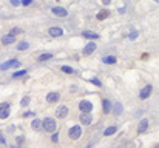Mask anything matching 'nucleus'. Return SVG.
Returning a JSON list of instances; mask_svg holds the SVG:
<instances>
[{
	"mask_svg": "<svg viewBox=\"0 0 159 148\" xmlns=\"http://www.w3.org/2000/svg\"><path fill=\"white\" fill-rule=\"evenodd\" d=\"M56 128H57V123H56V120H54L53 117L43 119V130H45V131L53 133V131H56Z\"/></svg>",
	"mask_w": 159,
	"mask_h": 148,
	"instance_id": "f257e3e1",
	"label": "nucleus"
},
{
	"mask_svg": "<svg viewBox=\"0 0 159 148\" xmlns=\"http://www.w3.org/2000/svg\"><path fill=\"white\" fill-rule=\"evenodd\" d=\"M80 134H82V128L80 127H77V125H74V127H71L70 128V131H68V136L73 140H77L79 137H80Z\"/></svg>",
	"mask_w": 159,
	"mask_h": 148,
	"instance_id": "f03ea898",
	"label": "nucleus"
},
{
	"mask_svg": "<svg viewBox=\"0 0 159 148\" xmlns=\"http://www.w3.org/2000/svg\"><path fill=\"white\" fill-rule=\"evenodd\" d=\"M20 65V62L17 59H11V60H8V62H5V63H2L0 65V69H9V68H13V67H19Z\"/></svg>",
	"mask_w": 159,
	"mask_h": 148,
	"instance_id": "7ed1b4c3",
	"label": "nucleus"
},
{
	"mask_svg": "<svg viewBox=\"0 0 159 148\" xmlns=\"http://www.w3.org/2000/svg\"><path fill=\"white\" fill-rule=\"evenodd\" d=\"M9 116V103H0V119H6Z\"/></svg>",
	"mask_w": 159,
	"mask_h": 148,
	"instance_id": "20e7f679",
	"label": "nucleus"
},
{
	"mask_svg": "<svg viewBox=\"0 0 159 148\" xmlns=\"http://www.w3.org/2000/svg\"><path fill=\"white\" fill-rule=\"evenodd\" d=\"M91 120H93V117H91V113L90 111H82V114H80V123L90 125Z\"/></svg>",
	"mask_w": 159,
	"mask_h": 148,
	"instance_id": "39448f33",
	"label": "nucleus"
},
{
	"mask_svg": "<svg viewBox=\"0 0 159 148\" xmlns=\"http://www.w3.org/2000/svg\"><path fill=\"white\" fill-rule=\"evenodd\" d=\"M51 13H53L54 15H57V17H67V15H68L67 9H65V8H60V6H54V8L51 9Z\"/></svg>",
	"mask_w": 159,
	"mask_h": 148,
	"instance_id": "423d86ee",
	"label": "nucleus"
},
{
	"mask_svg": "<svg viewBox=\"0 0 159 148\" xmlns=\"http://www.w3.org/2000/svg\"><path fill=\"white\" fill-rule=\"evenodd\" d=\"M150 94H151V85H145L139 93V99H147Z\"/></svg>",
	"mask_w": 159,
	"mask_h": 148,
	"instance_id": "0eeeda50",
	"label": "nucleus"
},
{
	"mask_svg": "<svg viewBox=\"0 0 159 148\" xmlns=\"http://www.w3.org/2000/svg\"><path fill=\"white\" fill-rule=\"evenodd\" d=\"M79 108H80V111H91V109H93V103L90 100H82L79 103Z\"/></svg>",
	"mask_w": 159,
	"mask_h": 148,
	"instance_id": "6e6552de",
	"label": "nucleus"
},
{
	"mask_svg": "<svg viewBox=\"0 0 159 148\" xmlns=\"http://www.w3.org/2000/svg\"><path fill=\"white\" fill-rule=\"evenodd\" d=\"M68 114V108L65 107V105H62V107H59L57 109H56V117H59V119H63L65 116Z\"/></svg>",
	"mask_w": 159,
	"mask_h": 148,
	"instance_id": "1a4fd4ad",
	"label": "nucleus"
},
{
	"mask_svg": "<svg viewBox=\"0 0 159 148\" xmlns=\"http://www.w3.org/2000/svg\"><path fill=\"white\" fill-rule=\"evenodd\" d=\"M14 42H15V36L11 34V32L8 36L2 37V43H3V45H11V43H14Z\"/></svg>",
	"mask_w": 159,
	"mask_h": 148,
	"instance_id": "9d476101",
	"label": "nucleus"
},
{
	"mask_svg": "<svg viewBox=\"0 0 159 148\" xmlns=\"http://www.w3.org/2000/svg\"><path fill=\"white\" fill-rule=\"evenodd\" d=\"M94 49H96V43L90 42L88 45H87V46L84 48V54H85V56H90V54L94 53Z\"/></svg>",
	"mask_w": 159,
	"mask_h": 148,
	"instance_id": "9b49d317",
	"label": "nucleus"
},
{
	"mask_svg": "<svg viewBox=\"0 0 159 148\" xmlns=\"http://www.w3.org/2000/svg\"><path fill=\"white\" fill-rule=\"evenodd\" d=\"M147 128H148V120L147 119H142L139 122V127H138V133H145Z\"/></svg>",
	"mask_w": 159,
	"mask_h": 148,
	"instance_id": "f8f14e48",
	"label": "nucleus"
},
{
	"mask_svg": "<svg viewBox=\"0 0 159 148\" xmlns=\"http://www.w3.org/2000/svg\"><path fill=\"white\" fill-rule=\"evenodd\" d=\"M59 93H50V94L46 96V100H48V103H56L57 100H59Z\"/></svg>",
	"mask_w": 159,
	"mask_h": 148,
	"instance_id": "ddd939ff",
	"label": "nucleus"
},
{
	"mask_svg": "<svg viewBox=\"0 0 159 148\" xmlns=\"http://www.w3.org/2000/svg\"><path fill=\"white\" fill-rule=\"evenodd\" d=\"M48 32H50L51 37H60V36L63 34V31L60 29V28H50V31H48Z\"/></svg>",
	"mask_w": 159,
	"mask_h": 148,
	"instance_id": "4468645a",
	"label": "nucleus"
},
{
	"mask_svg": "<svg viewBox=\"0 0 159 148\" xmlns=\"http://www.w3.org/2000/svg\"><path fill=\"white\" fill-rule=\"evenodd\" d=\"M82 36L87 37V39H91V40L99 39V34H96V32H91V31H84V32H82Z\"/></svg>",
	"mask_w": 159,
	"mask_h": 148,
	"instance_id": "2eb2a0df",
	"label": "nucleus"
},
{
	"mask_svg": "<svg viewBox=\"0 0 159 148\" xmlns=\"http://www.w3.org/2000/svg\"><path fill=\"white\" fill-rule=\"evenodd\" d=\"M31 127H32V130H40V127H43V120H40V119H34V120H32V125H31Z\"/></svg>",
	"mask_w": 159,
	"mask_h": 148,
	"instance_id": "dca6fc26",
	"label": "nucleus"
},
{
	"mask_svg": "<svg viewBox=\"0 0 159 148\" xmlns=\"http://www.w3.org/2000/svg\"><path fill=\"white\" fill-rule=\"evenodd\" d=\"M102 62L107 63V65H113V63H116V57L114 56H105L102 59Z\"/></svg>",
	"mask_w": 159,
	"mask_h": 148,
	"instance_id": "f3484780",
	"label": "nucleus"
},
{
	"mask_svg": "<svg viewBox=\"0 0 159 148\" xmlns=\"http://www.w3.org/2000/svg\"><path fill=\"white\" fill-rule=\"evenodd\" d=\"M110 15V11H107V9H102L99 14H97V20H103V19H107Z\"/></svg>",
	"mask_w": 159,
	"mask_h": 148,
	"instance_id": "a211bd4d",
	"label": "nucleus"
},
{
	"mask_svg": "<svg viewBox=\"0 0 159 148\" xmlns=\"http://www.w3.org/2000/svg\"><path fill=\"white\" fill-rule=\"evenodd\" d=\"M111 111V103H110V100H107V99H103V113H110Z\"/></svg>",
	"mask_w": 159,
	"mask_h": 148,
	"instance_id": "6ab92c4d",
	"label": "nucleus"
},
{
	"mask_svg": "<svg viewBox=\"0 0 159 148\" xmlns=\"http://www.w3.org/2000/svg\"><path fill=\"white\" fill-rule=\"evenodd\" d=\"M50 59H53V54L45 53V54H42V56H39V62H45V60H50Z\"/></svg>",
	"mask_w": 159,
	"mask_h": 148,
	"instance_id": "aec40b11",
	"label": "nucleus"
},
{
	"mask_svg": "<svg viewBox=\"0 0 159 148\" xmlns=\"http://www.w3.org/2000/svg\"><path fill=\"white\" fill-rule=\"evenodd\" d=\"M117 131V128L116 127H108L105 131H103V136H111V134H114Z\"/></svg>",
	"mask_w": 159,
	"mask_h": 148,
	"instance_id": "412c9836",
	"label": "nucleus"
},
{
	"mask_svg": "<svg viewBox=\"0 0 159 148\" xmlns=\"http://www.w3.org/2000/svg\"><path fill=\"white\" fill-rule=\"evenodd\" d=\"M28 46H30L28 42H20L19 45H17V49H19V51H25V49L28 48Z\"/></svg>",
	"mask_w": 159,
	"mask_h": 148,
	"instance_id": "4be33fe9",
	"label": "nucleus"
},
{
	"mask_svg": "<svg viewBox=\"0 0 159 148\" xmlns=\"http://www.w3.org/2000/svg\"><path fill=\"white\" fill-rule=\"evenodd\" d=\"M26 74V71L25 69H22V71H15V73L13 74V77L14 79H19V77H22V76H25Z\"/></svg>",
	"mask_w": 159,
	"mask_h": 148,
	"instance_id": "5701e85b",
	"label": "nucleus"
},
{
	"mask_svg": "<svg viewBox=\"0 0 159 148\" xmlns=\"http://www.w3.org/2000/svg\"><path fill=\"white\" fill-rule=\"evenodd\" d=\"M62 71H63V73H68V74H73V73H74L73 68H71V67H65V65L62 67Z\"/></svg>",
	"mask_w": 159,
	"mask_h": 148,
	"instance_id": "b1692460",
	"label": "nucleus"
},
{
	"mask_svg": "<svg viewBox=\"0 0 159 148\" xmlns=\"http://www.w3.org/2000/svg\"><path fill=\"white\" fill-rule=\"evenodd\" d=\"M22 32H23V31H22L20 28H13V29H11V34H14V36H17V34H22Z\"/></svg>",
	"mask_w": 159,
	"mask_h": 148,
	"instance_id": "393cba45",
	"label": "nucleus"
},
{
	"mask_svg": "<svg viewBox=\"0 0 159 148\" xmlns=\"http://www.w3.org/2000/svg\"><path fill=\"white\" fill-rule=\"evenodd\" d=\"M28 103H30V97H23V99H22V102H20V105L22 107H26Z\"/></svg>",
	"mask_w": 159,
	"mask_h": 148,
	"instance_id": "a878e982",
	"label": "nucleus"
},
{
	"mask_svg": "<svg viewBox=\"0 0 159 148\" xmlns=\"http://www.w3.org/2000/svg\"><path fill=\"white\" fill-rule=\"evenodd\" d=\"M138 36H139V32H138V31H133V32H131V34L128 36V39H130V40H134Z\"/></svg>",
	"mask_w": 159,
	"mask_h": 148,
	"instance_id": "bb28decb",
	"label": "nucleus"
},
{
	"mask_svg": "<svg viewBox=\"0 0 159 148\" xmlns=\"http://www.w3.org/2000/svg\"><path fill=\"white\" fill-rule=\"evenodd\" d=\"M9 2H11V5H13V6H19V5H22L20 0H9Z\"/></svg>",
	"mask_w": 159,
	"mask_h": 148,
	"instance_id": "cd10ccee",
	"label": "nucleus"
},
{
	"mask_svg": "<svg viewBox=\"0 0 159 148\" xmlns=\"http://www.w3.org/2000/svg\"><path fill=\"white\" fill-rule=\"evenodd\" d=\"M90 82H91V83H94V85H97V86H102V83H101V80H97V79H91Z\"/></svg>",
	"mask_w": 159,
	"mask_h": 148,
	"instance_id": "c85d7f7f",
	"label": "nucleus"
},
{
	"mask_svg": "<svg viewBox=\"0 0 159 148\" xmlns=\"http://www.w3.org/2000/svg\"><path fill=\"white\" fill-rule=\"evenodd\" d=\"M31 3H32V0H22V5H23V6H28Z\"/></svg>",
	"mask_w": 159,
	"mask_h": 148,
	"instance_id": "c756f323",
	"label": "nucleus"
},
{
	"mask_svg": "<svg viewBox=\"0 0 159 148\" xmlns=\"http://www.w3.org/2000/svg\"><path fill=\"white\" fill-rule=\"evenodd\" d=\"M114 108H116V113H117V114L120 113V109H122V107H120V103H116V105H114Z\"/></svg>",
	"mask_w": 159,
	"mask_h": 148,
	"instance_id": "7c9ffc66",
	"label": "nucleus"
},
{
	"mask_svg": "<svg viewBox=\"0 0 159 148\" xmlns=\"http://www.w3.org/2000/svg\"><path fill=\"white\" fill-rule=\"evenodd\" d=\"M57 136H59V134H56V133H54V134L51 136V140H53V142H57V140H59V137H57Z\"/></svg>",
	"mask_w": 159,
	"mask_h": 148,
	"instance_id": "2f4dec72",
	"label": "nucleus"
},
{
	"mask_svg": "<svg viewBox=\"0 0 159 148\" xmlns=\"http://www.w3.org/2000/svg\"><path fill=\"white\" fill-rule=\"evenodd\" d=\"M0 142H2V144H6V140H5V137H3L2 133H0Z\"/></svg>",
	"mask_w": 159,
	"mask_h": 148,
	"instance_id": "473e14b6",
	"label": "nucleus"
},
{
	"mask_svg": "<svg viewBox=\"0 0 159 148\" xmlns=\"http://www.w3.org/2000/svg\"><path fill=\"white\" fill-rule=\"evenodd\" d=\"M110 2H111V0H102L103 5H110Z\"/></svg>",
	"mask_w": 159,
	"mask_h": 148,
	"instance_id": "72a5a7b5",
	"label": "nucleus"
},
{
	"mask_svg": "<svg viewBox=\"0 0 159 148\" xmlns=\"http://www.w3.org/2000/svg\"><path fill=\"white\" fill-rule=\"evenodd\" d=\"M23 116H25V117H28V116H32V113H31V111H28V113H25Z\"/></svg>",
	"mask_w": 159,
	"mask_h": 148,
	"instance_id": "f704fd0d",
	"label": "nucleus"
},
{
	"mask_svg": "<svg viewBox=\"0 0 159 148\" xmlns=\"http://www.w3.org/2000/svg\"><path fill=\"white\" fill-rule=\"evenodd\" d=\"M155 2H156V3H159V0H155Z\"/></svg>",
	"mask_w": 159,
	"mask_h": 148,
	"instance_id": "c9c22d12",
	"label": "nucleus"
}]
</instances>
